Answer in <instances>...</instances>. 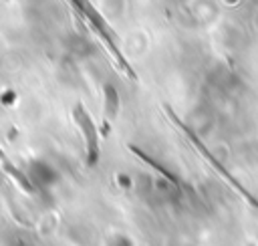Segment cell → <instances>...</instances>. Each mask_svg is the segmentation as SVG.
Here are the masks:
<instances>
[{
	"instance_id": "277c9868",
	"label": "cell",
	"mask_w": 258,
	"mask_h": 246,
	"mask_svg": "<svg viewBox=\"0 0 258 246\" xmlns=\"http://www.w3.org/2000/svg\"><path fill=\"white\" fill-rule=\"evenodd\" d=\"M107 246H133V242H131L127 236L117 234V236H113V238L109 240V244H107Z\"/></svg>"
},
{
	"instance_id": "5b68a950",
	"label": "cell",
	"mask_w": 258,
	"mask_h": 246,
	"mask_svg": "<svg viewBox=\"0 0 258 246\" xmlns=\"http://www.w3.org/2000/svg\"><path fill=\"white\" fill-rule=\"evenodd\" d=\"M117 181H119V186H125V188H129V186H131V179H129L125 173H121V175L117 177Z\"/></svg>"
},
{
	"instance_id": "6da1fadb",
	"label": "cell",
	"mask_w": 258,
	"mask_h": 246,
	"mask_svg": "<svg viewBox=\"0 0 258 246\" xmlns=\"http://www.w3.org/2000/svg\"><path fill=\"white\" fill-rule=\"evenodd\" d=\"M75 119L81 127V133L85 137V145H87V161L93 165L97 161V155H99V147H97V131H95V125L91 121V117L81 109L77 107L75 111Z\"/></svg>"
},
{
	"instance_id": "3957f363",
	"label": "cell",
	"mask_w": 258,
	"mask_h": 246,
	"mask_svg": "<svg viewBox=\"0 0 258 246\" xmlns=\"http://www.w3.org/2000/svg\"><path fill=\"white\" fill-rule=\"evenodd\" d=\"M105 109H107V113L113 117L115 113H117V109H119V97H117V91L109 85L107 89H105Z\"/></svg>"
},
{
	"instance_id": "7a4b0ae2",
	"label": "cell",
	"mask_w": 258,
	"mask_h": 246,
	"mask_svg": "<svg viewBox=\"0 0 258 246\" xmlns=\"http://www.w3.org/2000/svg\"><path fill=\"white\" fill-rule=\"evenodd\" d=\"M28 179H30L32 186H36V188H40V190H48L50 186L56 183L58 173H56V169H54L50 163L36 159V161H32V163L28 165Z\"/></svg>"
}]
</instances>
